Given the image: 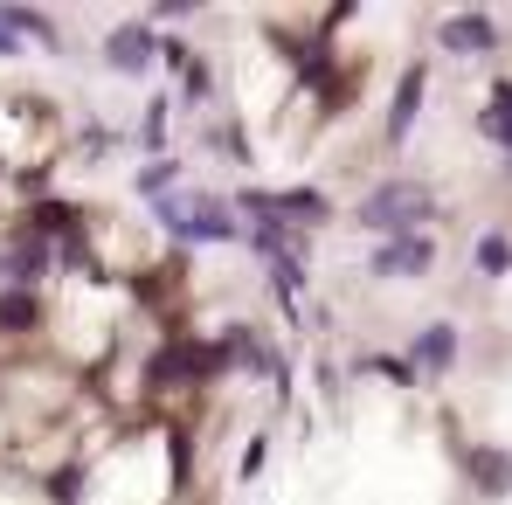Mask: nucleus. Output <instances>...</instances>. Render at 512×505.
I'll list each match as a JSON object with an SVG mask.
<instances>
[{
    "instance_id": "nucleus-1",
    "label": "nucleus",
    "mask_w": 512,
    "mask_h": 505,
    "mask_svg": "<svg viewBox=\"0 0 512 505\" xmlns=\"http://www.w3.org/2000/svg\"><path fill=\"white\" fill-rule=\"evenodd\" d=\"M416 222H429V194L416 180H388V187H374L367 201H360V229H374V236H416Z\"/></svg>"
},
{
    "instance_id": "nucleus-2",
    "label": "nucleus",
    "mask_w": 512,
    "mask_h": 505,
    "mask_svg": "<svg viewBox=\"0 0 512 505\" xmlns=\"http://www.w3.org/2000/svg\"><path fill=\"white\" fill-rule=\"evenodd\" d=\"M160 222H167L173 236H187V243H229V236H236V215H229L222 201H208V194H194V201L167 194V201H160Z\"/></svg>"
},
{
    "instance_id": "nucleus-3",
    "label": "nucleus",
    "mask_w": 512,
    "mask_h": 505,
    "mask_svg": "<svg viewBox=\"0 0 512 505\" xmlns=\"http://www.w3.org/2000/svg\"><path fill=\"white\" fill-rule=\"evenodd\" d=\"M429 263H436V243L429 236H395V243L374 250V277H423Z\"/></svg>"
},
{
    "instance_id": "nucleus-4",
    "label": "nucleus",
    "mask_w": 512,
    "mask_h": 505,
    "mask_svg": "<svg viewBox=\"0 0 512 505\" xmlns=\"http://www.w3.org/2000/svg\"><path fill=\"white\" fill-rule=\"evenodd\" d=\"M160 49H167V42H160L153 28H118V35L104 42V63H111L118 77H139V70H146V63H153Z\"/></svg>"
},
{
    "instance_id": "nucleus-5",
    "label": "nucleus",
    "mask_w": 512,
    "mask_h": 505,
    "mask_svg": "<svg viewBox=\"0 0 512 505\" xmlns=\"http://www.w3.org/2000/svg\"><path fill=\"white\" fill-rule=\"evenodd\" d=\"M263 208L284 222V229H319L326 222V194L319 187H291V194H263Z\"/></svg>"
},
{
    "instance_id": "nucleus-6",
    "label": "nucleus",
    "mask_w": 512,
    "mask_h": 505,
    "mask_svg": "<svg viewBox=\"0 0 512 505\" xmlns=\"http://www.w3.org/2000/svg\"><path fill=\"white\" fill-rule=\"evenodd\" d=\"M492 42H499L492 14H457V21H443V49H457V56H478V49H492Z\"/></svg>"
},
{
    "instance_id": "nucleus-7",
    "label": "nucleus",
    "mask_w": 512,
    "mask_h": 505,
    "mask_svg": "<svg viewBox=\"0 0 512 505\" xmlns=\"http://www.w3.org/2000/svg\"><path fill=\"white\" fill-rule=\"evenodd\" d=\"M423 63H416V70H409V77H402V90H395V111H388V139H395V146H402V139H409V125H416V111H423Z\"/></svg>"
},
{
    "instance_id": "nucleus-8",
    "label": "nucleus",
    "mask_w": 512,
    "mask_h": 505,
    "mask_svg": "<svg viewBox=\"0 0 512 505\" xmlns=\"http://www.w3.org/2000/svg\"><path fill=\"white\" fill-rule=\"evenodd\" d=\"M409 360H416L423 374H443V367L457 360V333H450V326H429V333L409 346Z\"/></svg>"
},
{
    "instance_id": "nucleus-9",
    "label": "nucleus",
    "mask_w": 512,
    "mask_h": 505,
    "mask_svg": "<svg viewBox=\"0 0 512 505\" xmlns=\"http://www.w3.org/2000/svg\"><path fill=\"white\" fill-rule=\"evenodd\" d=\"M478 125H485V139H499V146L512 153V84L492 90V104H485V118H478Z\"/></svg>"
},
{
    "instance_id": "nucleus-10",
    "label": "nucleus",
    "mask_w": 512,
    "mask_h": 505,
    "mask_svg": "<svg viewBox=\"0 0 512 505\" xmlns=\"http://www.w3.org/2000/svg\"><path fill=\"white\" fill-rule=\"evenodd\" d=\"M471 471L485 478V492H506V485H512V457H506V450H478Z\"/></svg>"
},
{
    "instance_id": "nucleus-11",
    "label": "nucleus",
    "mask_w": 512,
    "mask_h": 505,
    "mask_svg": "<svg viewBox=\"0 0 512 505\" xmlns=\"http://www.w3.org/2000/svg\"><path fill=\"white\" fill-rule=\"evenodd\" d=\"M478 270H485V277H506L512 270V243L506 236H478Z\"/></svg>"
},
{
    "instance_id": "nucleus-12",
    "label": "nucleus",
    "mask_w": 512,
    "mask_h": 505,
    "mask_svg": "<svg viewBox=\"0 0 512 505\" xmlns=\"http://www.w3.org/2000/svg\"><path fill=\"white\" fill-rule=\"evenodd\" d=\"M28 319H35V298H28V291H7V298H0V326H14V333H21Z\"/></svg>"
},
{
    "instance_id": "nucleus-13",
    "label": "nucleus",
    "mask_w": 512,
    "mask_h": 505,
    "mask_svg": "<svg viewBox=\"0 0 512 505\" xmlns=\"http://www.w3.org/2000/svg\"><path fill=\"white\" fill-rule=\"evenodd\" d=\"M21 35H28V14H21V7H0V56H14Z\"/></svg>"
},
{
    "instance_id": "nucleus-14",
    "label": "nucleus",
    "mask_w": 512,
    "mask_h": 505,
    "mask_svg": "<svg viewBox=\"0 0 512 505\" xmlns=\"http://www.w3.org/2000/svg\"><path fill=\"white\" fill-rule=\"evenodd\" d=\"M35 270H42V243H28V250L7 263V277H35Z\"/></svg>"
},
{
    "instance_id": "nucleus-15",
    "label": "nucleus",
    "mask_w": 512,
    "mask_h": 505,
    "mask_svg": "<svg viewBox=\"0 0 512 505\" xmlns=\"http://www.w3.org/2000/svg\"><path fill=\"white\" fill-rule=\"evenodd\" d=\"M167 180H173V167H167V160H160V167H146V173H139V187H146V194H160Z\"/></svg>"
}]
</instances>
